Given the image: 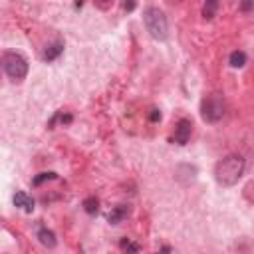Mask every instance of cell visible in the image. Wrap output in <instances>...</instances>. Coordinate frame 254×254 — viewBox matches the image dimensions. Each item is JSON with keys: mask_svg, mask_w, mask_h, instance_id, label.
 Wrapping results in <instances>:
<instances>
[{"mask_svg": "<svg viewBox=\"0 0 254 254\" xmlns=\"http://www.w3.org/2000/svg\"><path fill=\"white\" fill-rule=\"evenodd\" d=\"M244 159L240 155H226L214 165V179L220 187H234L244 175Z\"/></svg>", "mask_w": 254, "mask_h": 254, "instance_id": "1", "label": "cell"}, {"mask_svg": "<svg viewBox=\"0 0 254 254\" xmlns=\"http://www.w3.org/2000/svg\"><path fill=\"white\" fill-rule=\"evenodd\" d=\"M143 24H145V28L153 40L165 42L169 38V22H167L165 12L159 6L151 4V6L143 8Z\"/></svg>", "mask_w": 254, "mask_h": 254, "instance_id": "2", "label": "cell"}, {"mask_svg": "<svg viewBox=\"0 0 254 254\" xmlns=\"http://www.w3.org/2000/svg\"><path fill=\"white\" fill-rule=\"evenodd\" d=\"M2 69L12 81H22L28 75V60L18 52H4L2 54Z\"/></svg>", "mask_w": 254, "mask_h": 254, "instance_id": "3", "label": "cell"}, {"mask_svg": "<svg viewBox=\"0 0 254 254\" xmlns=\"http://www.w3.org/2000/svg\"><path fill=\"white\" fill-rule=\"evenodd\" d=\"M224 115V97L220 93H208L200 101V117L204 123H218Z\"/></svg>", "mask_w": 254, "mask_h": 254, "instance_id": "4", "label": "cell"}, {"mask_svg": "<svg viewBox=\"0 0 254 254\" xmlns=\"http://www.w3.org/2000/svg\"><path fill=\"white\" fill-rule=\"evenodd\" d=\"M190 133H192V121L183 117L177 121V127H175V143L179 145H187L189 139H190Z\"/></svg>", "mask_w": 254, "mask_h": 254, "instance_id": "5", "label": "cell"}, {"mask_svg": "<svg viewBox=\"0 0 254 254\" xmlns=\"http://www.w3.org/2000/svg\"><path fill=\"white\" fill-rule=\"evenodd\" d=\"M129 214H131V206H129V204H117V206H113V208L109 210V214H107V222H111V224H119V222H123Z\"/></svg>", "mask_w": 254, "mask_h": 254, "instance_id": "6", "label": "cell"}, {"mask_svg": "<svg viewBox=\"0 0 254 254\" xmlns=\"http://www.w3.org/2000/svg\"><path fill=\"white\" fill-rule=\"evenodd\" d=\"M14 204L16 206H20L22 210H26V212H32L34 210V198L32 196H28L24 190H16V194H14Z\"/></svg>", "mask_w": 254, "mask_h": 254, "instance_id": "7", "label": "cell"}, {"mask_svg": "<svg viewBox=\"0 0 254 254\" xmlns=\"http://www.w3.org/2000/svg\"><path fill=\"white\" fill-rule=\"evenodd\" d=\"M62 52H64V42H62V40H56V42H52V44L44 50L42 58H44V62H54Z\"/></svg>", "mask_w": 254, "mask_h": 254, "instance_id": "8", "label": "cell"}, {"mask_svg": "<svg viewBox=\"0 0 254 254\" xmlns=\"http://www.w3.org/2000/svg\"><path fill=\"white\" fill-rule=\"evenodd\" d=\"M38 240L46 246V248H56V244H58V240H56V234L50 230V228H46V226H42L40 230H38Z\"/></svg>", "mask_w": 254, "mask_h": 254, "instance_id": "9", "label": "cell"}, {"mask_svg": "<svg viewBox=\"0 0 254 254\" xmlns=\"http://www.w3.org/2000/svg\"><path fill=\"white\" fill-rule=\"evenodd\" d=\"M228 62H230L232 67H244V64H246V54H244L242 50H236V52L230 54Z\"/></svg>", "mask_w": 254, "mask_h": 254, "instance_id": "10", "label": "cell"}, {"mask_svg": "<svg viewBox=\"0 0 254 254\" xmlns=\"http://www.w3.org/2000/svg\"><path fill=\"white\" fill-rule=\"evenodd\" d=\"M119 248H121L125 254H139V244L133 242V240H129V238H121Z\"/></svg>", "mask_w": 254, "mask_h": 254, "instance_id": "11", "label": "cell"}, {"mask_svg": "<svg viewBox=\"0 0 254 254\" xmlns=\"http://www.w3.org/2000/svg\"><path fill=\"white\" fill-rule=\"evenodd\" d=\"M216 10H218V2L208 0V2L202 6V18H204V20H212L214 14H216Z\"/></svg>", "mask_w": 254, "mask_h": 254, "instance_id": "12", "label": "cell"}, {"mask_svg": "<svg viewBox=\"0 0 254 254\" xmlns=\"http://www.w3.org/2000/svg\"><path fill=\"white\" fill-rule=\"evenodd\" d=\"M83 210H85L87 214H97V210H99V200H97L95 196H87V198L83 200Z\"/></svg>", "mask_w": 254, "mask_h": 254, "instance_id": "13", "label": "cell"}, {"mask_svg": "<svg viewBox=\"0 0 254 254\" xmlns=\"http://www.w3.org/2000/svg\"><path fill=\"white\" fill-rule=\"evenodd\" d=\"M56 179H58V175H56V173H40L38 177H34L32 185H34V187H40L42 183H46V181H56Z\"/></svg>", "mask_w": 254, "mask_h": 254, "instance_id": "14", "label": "cell"}, {"mask_svg": "<svg viewBox=\"0 0 254 254\" xmlns=\"http://www.w3.org/2000/svg\"><path fill=\"white\" fill-rule=\"evenodd\" d=\"M242 194H244V198H246L248 202H252V204H254V181L246 183V187H244Z\"/></svg>", "mask_w": 254, "mask_h": 254, "instance_id": "15", "label": "cell"}, {"mask_svg": "<svg viewBox=\"0 0 254 254\" xmlns=\"http://www.w3.org/2000/svg\"><path fill=\"white\" fill-rule=\"evenodd\" d=\"M238 10H242V12H250V10H254V0L240 2V4H238Z\"/></svg>", "mask_w": 254, "mask_h": 254, "instance_id": "16", "label": "cell"}, {"mask_svg": "<svg viewBox=\"0 0 254 254\" xmlns=\"http://www.w3.org/2000/svg\"><path fill=\"white\" fill-rule=\"evenodd\" d=\"M149 119H151V121H159V119H161V111H159V109H153L151 115H149Z\"/></svg>", "mask_w": 254, "mask_h": 254, "instance_id": "17", "label": "cell"}, {"mask_svg": "<svg viewBox=\"0 0 254 254\" xmlns=\"http://www.w3.org/2000/svg\"><path fill=\"white\" fill-rule=\"evenodd\" d=\"M123 8H125V10H133V8H135V2H125Z\"/></svg>", "mask_w": 254, "mask_h": 254, "instance_id": "18", "label": "cell"}, {"mask_svg": "<svg viewBox=\"0 0 254 254\" xmlns=\"http://www.w3.org/2000/svg\"><path fill=\"white\" fill-rule=\"evenodd\" d=\"M169 252H171V248H169V246H165V248H163L161 252H157V254H169Z\"/></svg>", "mask_w": 254, "mask_h": 254, "instance_id": "19", "label": "cell"}]
</instances>
